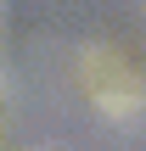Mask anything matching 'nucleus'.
<instances>
[{
	"label": "nucleus",
	"mask_w": 146,
	"mask_h": 151,
	"mask_svg": "<svg viewBox=\"0 0 146 151\" xmlns=\"http://www.w3.org/2000/svg\"><path fill=\"white\" fill-rule=\"evenodd\" d=\"M79 84L90 95V106L113 123H129L146 112V78L135 73L129 56H118L113 45H90L84 62H79Z\"/></svg>",
	"instance_id": "f257e3e1"
}]
</instances>
